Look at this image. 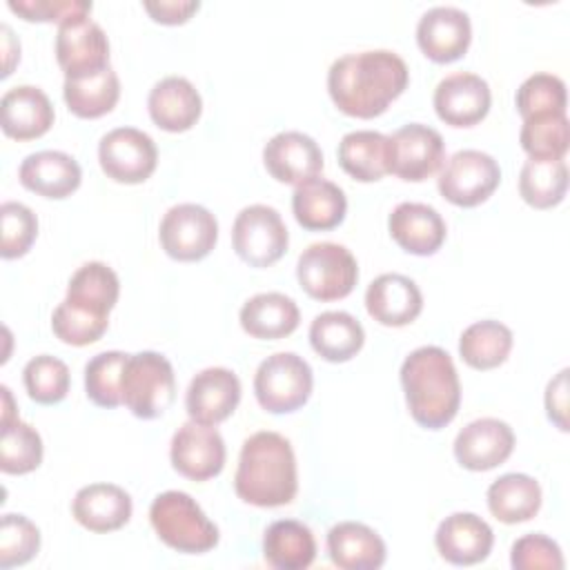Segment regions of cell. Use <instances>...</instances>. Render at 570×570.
<instances>
[{
	"mask_svg": "<svg viewBox=\"0 0 570 570\" xmlns=\"http://www.w3.org/2000/svg\"><path fill=\"white\" fill-rule=\"evenodd\" d=\"M405 60L390 49H370L341 56L327 71L332 102L352 118L381 116L407 87Z\"/></svg>",
	"mask_w": 570,
	"mask_h": 570,
	"instance_id": "6da1fadb",
	"label": "cell"
},
{
	"mask_svg": "<svg viewBox=\"0 0 570 570\" xmlns=\"http://www.w3.org/2000/svg\"><path fill=\"white\" fill-rule=\"evenodd\" d=\"M298 490L292 443L278 432H256L243 441L234 492L256 508H278L294 501Z\"/></svg>",
	"mask_w": 570,
	"mask_h": 570,
	"instance_id": "7a4b0ae2",
	"label": "cell"
},
{
	"mask_svg": "<svg viewBox=\"0 0 570 570\" xmlns=\"http://www.w3.org/2000/svg\"><path fill=\"white\" fill-rule=\"evenodd\" d=\"M401 385L412 419L428 430L445 428L459 412L461 383L452 356L439 345L410 352L401 365Z\"/></svg>",
	"mask_w": 570,
	"mask_h": 570,
	"instance_id": "3957f363",
	"label": "cell"
},
{
	"mask_svg": "<svg viewBox=\"0 0 570 570\" xmlns=\"http://www.w3.org/2000/svg\"><path fill=\"white\" fill-rule=\"evenodd\" d=\"M149 521L158 539L176 552L203 554L218 543V528L187 492L167 490L151 501Z\"/></svg>",
	"mask_w": 570,
	"mask_h": 570,
	"instance_id": "277c9868",
	"label": "cell"
},
{
	"mask_svg": "<svg viewBox=\"0 0 570 570\" xmlns=\"http://www.w3.org/2000/svg\"><path fill=\"white\" fill-rule=\"evenodd\" d=\"M125 407L145 421L163 416L176 399V376L171 363L158 352L129 354L122 385H120Z\"/></svg>",
	"mask_w": 570,
	"mask_h": 570,
	"instance_id": "5b68a950",
	"label": "cell"
},
{
	"mask_svg": "<svg viewBox=\"0 0 570 570\" xmlns=\"http://www.w3.org/2000/svg\"><path fill=\"white\" fill-rule=\"evenodd\" d=\"M314 374L309 363L294 352L267 356L254 374L258 405L272 414H289L303 407L312 394Z\"/></svg>",
	"mask_w": 570,
	"mask_h": 570,
	"instance_id": "8992f818",
	"label": "cell"
},
{
	"mask_svg": "<svg viewBox=\"0 0 570 570\" xmlns=\"http://www.w3.org/2000/svg\"><path fill=\"white\" fill-rule=\"evenodd\" d=\"M296 278L309 298L330 303L354 289L358 265L352 252L338 243H312L298 256Z\"/></svg>",
	"mask_w": 570,
	"mask_h": 570,
	"instance_id": "52a82bcc",
	"label": "cell"
},
{
	"mask_svg": "<svg viewBox=\"0 0 570 570\" xmlns=\"http://www.w3.org/2000/svg\"><path fill=\"white\" fill-rule=\"evenodd\" d=\"M232 245L249 267L274 265L289 245L287 227L281 214L269 205L243 207L232 227Z\"/></svg>",
	"mask_w": 570,
	"mask_h": 570,
	"instance_id": "ba28073f",
	"label": "cell"
},
{
	"mask_svg": "<svg viewBox=\"0 0 570 570\" xmlns=\"http://www.w3.org/2000/svg\"><path fill=\"white\" fill-rule=\"evenodd\" d=\"M501 183L499 163L479 149H461L443 165L436 187L439 194L456 207H476L485 203Z\"/></svg>",
	"mask_w": 570,
	"mask_h": 570,
	"instance_id": "9c48e42d",
	"label": "cell"
},
{
	"mask_svg": "<svg viewBox=\"0 0 570 570\" xmlns=\"http://www.w3.org/2000/svg\"><path fill=\"white\" fill-rule=\"evenodd\" d=\"M160 247L180 263L205 258L218 240L216 216L196 203H180L167 209L158 227Z\"/></svg>",
	"mask_w": 570,
	"mask_h": 570,
	"instance_id": "30bf717a",
	"label": "cell"
},
{
	"mask_svg": "<svg viewBox=\"0 0 570 570\" xmlns=\"http://www.w3.org/2000/svg\"><path fill=\"white\" fill-rule=\"evenodd\" d=\"M98 160L107 178L138 185L156 171L158 149L149 134L136 127H116L100 138Z\"/></svg>",
	"mask_w": 570,
	"mask_h": 570,
	"instance_id": "8fae6325",
	"label": "cell"
},
{
	"mask_svg": "<svg viewBox=\"0 0 570 570\" xmlns=\"http://www.w3.org/2000/svg\"><path fill=\"white\" fill-rule=\"evenodd\" d=\"M390 140L387 174L399 176L407 183L428 180L445 160L443 136L421 122H410L396 129Z\"/></svg>",
	"mask_w": 570,
	"mask_h": 570,
	"instance_id": "7c38bea8",
	"label": "cell"
},
{
	"mask_svg": "<svg viewBox=\"0 0 570 570\" xmlns=\"http://www.w3.org/2000/svg\"><path fill=\"white\" fill-rule=\"evenodd\" d=\"M56 60L65 78H87L109 67V40L91 18H76L58 24Z\"/></svg>",
	"mask_w": 570,
	"mask_h": 570,
	"instance_id": "4fadbf2b",
	"label": "cell"
},
{
	"mask_svg": "<svg viewBox=\"0 0 570 570\" xmlns=\"http://www.w3.org/2000/svg\"><path fill=\"white\" fill-rule=\"evenodd\" d=\"M225 441L216 425L187 421L171 436L169 459L185 479L207 481L218 476L225 468Z\"/></svg>",
	"mask_w": 570,
	"mask_h": 570,
	"instance_id": "5bb4252c",
	"label": "cell"
},
{
	"mask_svg": "<svg viewBox=\"0 0 570 570\" xmlns=\"http://www.w3.org/2000/svg\"><path fill=\"white\" fill-rule=\"evenodd\" d=\"M434 111L450 127H472L481 122L492 105L490 85L470 71L445 76L434 89Z\"/></svg>",
	"mask_w": 570,
	"mask_h": 570,
	"instance_id": "9a60e30c",
	"label": "cell"
},
{
	"mask_svg": "<svg viewBox=\"0 0 570 570\" xmlns=\"http://www.w3.org/2000/svg\"><path fill=\"white\" fill-rule=\"evenodd\" d=\"M470 40V16L456 7H432L419 18L416 45L432 62L459 60L468 51Z\"/></svg>",
	"mask_w": 570,
	"mask_h": 570,
	"instance_id": "2e32d148",
	"label": "cell"
},
{
	"mask_svg": "<svg viewBox=\"0 0 570 570\" xmlns=\"http://www.w3.org/2000/svg\"><path fill=\"white\" fill-rule=\"evenodd\" d=\"M514 450L512 428L494 416L470 421L454 439L456 461L472 472H488L508 461Z\"/></svg>",
	"mask_w": 570,
	"mask_h": 570,
	"instance_id": "e0dca14e",
	"label": "cell"
},
{
	"mask_svg": "<svg viewBox=\"0 0 570 570\" xmlns=\"http://www.w3.org/2000/svg\"><path fill=\"white\" fill-rule=\"evenodd\" d=\"M240 403V381L227 367H207L198 372L187 387L185 407L191 421L218 425L234 414Z\"/></svg>",
	"mask_w": 570,
	"mask_h": 570,
	"instance_id": "ac0fdd59",
	"label": "cell"
},
{
	"mask_svg": "<svg viewBox=\"0 0 570 570\" xmlns=\"http://www.w3.org/2000/svg\"><path fill=\"white\" fill-rule=\"evenodd\" d=\"M263 163L269 176L285 185H301L323 169L318 142L303 131H281L263 147Z\"/></svg>",
	"mask_w": 570,
	"mask_h": 570,
	"instance_id": "d6986e66",
	"label": "cell"
},
{
	"mask_svg": "<svg viewBox=\"0 0 570 570\" xmlns=\"http://www.w3.org/2000/svg\"><path fill=\"white\" fill-rule=\"evenodd\" d=\"M365 309L385 327H403L421 314L423 294L410 276L381 274L365 289Z\"/></svg>",
	"mask_w": 570,
	"mask_h": 570,
	"instance_id": "ffe728a7",
	"label": "cell"
},
{
	"mask_svg": "<svg viewBox=\"0 0 570 570\" xmlns=\"http://www.w3.org/2000/svg\"><path fill=\"white\" fill-rule=\"evenodd\" d=\"M439 554L452 566H474L488 559L494 534L492 528L472 512H454L445 517L434 534Z\"/></svg>",
	"mask_w": 570,
	"mask_h": 570,
	"instance_id": "44dd1931",
	"label": "cell"
},
{
	"mask_svg": "<svg viewBox=\"0 0 570 570\" xmlns=\"http://www.w3.org/2000/svg\"><path fill=\"white\" fill-rule=\"evenodd\" d=\"M387 229L392 240L407 254L432 256L445 240V220L425 203H399L390 218Z\"/></svg>",
	"mask_w": 570,
	"mask_h": 570,
	"instance_id": "7402d4cb",
	"label": "cell"
},
{
	"mask_svg": "<svg viewBox=\"0 0 570 570\" xmlns=\"http://www.w3.org/2000/svg\"><path fill=\"white\" fill-rule=\"evenodd\" d=\"M0 125L13 140L40 138L53 125V105L40 87H11L0 100Z\"/></svg>",
	"mask_w": 570,
	"mask_h": 570,
	"instance_id": "603a6c76",
	"label": "cell"
},
{
	"mask_svg": "<svg viewBox=\"0 0 570 570\" xmlns=\"http://www.w3.org/2000/svg\"><path fill=\"white\" fill-rule=\"evenodd\" d=\"M147 109L156 127L180 134L198 122L203 114V100L198 89L187 78L167 76L151 87Z\"/></svg>",
	"mask_w": 570,
	"mask_h": 570,
	"instance_id": "cb8c5ba5",
	"label": "cell"
},
{
	"mask_svg": "<svg viewBox=\"0 0 570 570\" xmlns=\"http://www.w3.org/2000/svg\"><path fill=\"white\" fill-rule=\"evenodd\" d=\"M20 185L45 198H67L71 196L82 180V171L76 158L65 151H36L29 154L18 169Z\"/></svg>",
	"mask_w": 570,
	"mask_h": 570,
	"instance_id": "d4e9b609",
	"label": "cell"
},
{
	"mask_svg": "<svg viewBox=\"0 0 570 570\" xmlns=\"http://www.w3.org/2000/svg\"><path fill=\"white\" fill-rule=\"evenodd\" d=\"M131 497L114 483H89L73 497V519L89 532H114L131 519Z\"/></svg>",
	"mask_w": 570,
	"mask_h": 570,
	"instance_id": "484cf974",
	"label": "cell"
},
{
	"mask_svg": "<svg viewBox=\"0 0 570 570\" xmlns=\"http://www.w3.org/2000/svg\"><path fill=\"white\" fill-rule=\"evenodd\" d=\"M292 212L303 229L327 232L343 223L347 198L336 183L316 176L296 185L292 194Z\"/></svg>",
	"mask_w": 570,
	"mask_h": 570,
	"instance_id": "4316f807",
	"label": "cell"
},
{
	"mask_svg": "<svg viewBox=\"0 0 570 570\" xmlns=\"http://www.w3.org/2000/svg\"><path fill=\"white\" fill-rule=\"evenodd\" d=\"M327 552L341 570H376L385 563V543L370 525L341 521L327 532Z\"/></svg>",
	"mask_w": 570,
	"mask_h": 570,
	"instance_id": "83f0119b",
	"label": "cell"
},
{
	"mask_svg": "<svg viewBox=\"0 0 570 570\" xmlns=\"http://www.w3.org/2000/svg\"><path fill=\"white\" fill-rule=\"evenodd\" d=\"M240 327L261 341L289 336L301 321L298 305L281 292H263L245 301L240 307Z\"/></svg>",
	"mask_w": 570,
	"mask_h": 570,
	"instance_id": "f1b7e54d",
	"label": "cell"
},
{
	"mask_svg": "<svg viewBox=\"0 0 570 570\" xmlns=\"http://www.w3.org/2000/svg\"><path fill=\"white\" fill-rule=\"evenodd\" d=\"M263 557L276 570L309 568L316 557L314 534L296 519L274 521L263 534Z\"/></svg>",
	"mask_w": 570,
	"mask_h": 570,
	"instance_id": "f546056e",
	"label": "cell"
},
{
	"mask_svg": "<svg viewBox=\"0 0 570 570\" xmlns=\"http://www.w3.org/2000/svg\"><path fill=\"white\" fill-rule=\"evenodd\" d=\"M338 165L358 183H374L387 174L390 140L381 131L356 129L338 142Z\"/></svg>",
	"mask_w": 570,
	"mask_h": 570,
	"instance_id": "4dcf8cb0",
	"label": "cell"
},
{
	"mask_svg": "<svg viewBox=\"0 0 570 570\" xmlns=\"http://www.w3.org/2000/svg\"><path fill=\"white\" fill-rule=\"evenodd\" d=\"M309 343L321 358L330 363H345L361 352L365 332L347 312H323L309 325Z\"/></svg>",
	"mask_w": 570,
	"mask_h": 570,
	"instance_id": "1f68e13d",
	"label": "cell"
},
{
	"mask_svg": "<svg viewBox=\"0 0 570 570\" xmlns=\"http://www.w3.org/2000/svg\"><path fill=\"white\" fill-rule=\"evenodd\" d=\"M488 508L501 523L530 521L541 508V485L528 474L508 472L490 483Z\"/></svg>",
	"mask_w": 570,
	"mask_h": 570,
	"instance_id": "d6a6232c",
	"label": "cell"
},
{
	"mask_svg": "<svg viewBox=\"0 0 570 570\" xmlns=\"http://www.w3.org/2000/svg\"><path fill=\"white\" fill-rule=\"evenodd\" d=\"M512 330L501 321L485 318L468 325L459 338V354L472 370H494L510 356Z\"/></svg>",
	"mask_w": 570,
	"mask_h": 570,
	"instance_id": "836d02e7",
	"label": "cell"
},
{
	"mask_svg": "<svg viewBox=\"0 0 570 570\" xmlns=\"http://www.w3.org/2000/svg\"><path fill=\"white\" fill-rule=\"evenodd\" d=\"M118 294L120 281L116 272L100 261H91L78 267L76 274L69 278L65 301L98 316H109L118 301Z\"/></svg>",
	"mask_w": 570,
	"mask_h": 570,
	"instance_id": "e575fe53",
	"label": "cell"
},
{
	"mask_svg": "<svg viewBox=\"0 0 570 570\" xmlns=\"http://www.w3.org/2000/svg\"><path fill=\"white\" fill-rule=\"evenodd\" d=\"M62 96L69 111L78 118H100L109 114L120 98V80L111 67L87 78H65Z\"/></svg>",
	"mask_w": 570,
	"mask_h": 570,
	"instance_id": "d590c367",
	"label": "cell"
},
{
	"mask_svg": "<svg viewBox=\"0 0 570 570\" xmlns=\"http://www.w3.org/2000/svg\"><path fill=\"white\" fill-rule=\"evenodd\" d=\"M568 191L566 160H525L519 174V194L534 209L557 207Z\"/></svg>",
	"mask_w": 570,
	"mask_h": 570,
	"instance_id": "8d00e7d4",
	"label": "cell"
},
{
	"mask_svg": "<svg viewBox=\"0 0 570 570\" xmlns=\"http://www.w3.org/2000/svg\"><path fill=\"white\" fill-rule=\"evenodd\" d=\"M519 142L532 160H563L570 145V122L566 111L525 118Z\"/></svg>",
	"mask_w": 570,
	"mask_h": 570,
	"instance_id": "74e56055",
	"label": "cell"
},
{
	"mask_svg": "<svg viewBox=\"0 0 570 570\" xmlns=\"http://www.w3.org/2000/svg\"><path fill=\"white\" fill-rule=\"evenodd\" d=\"M129 354L111 350L100 352L85 365V392L98 407H116L122 403L120 385Z\"/></svg>",
	"mask_w": 570,
	"mask_h": 570,
	"instance_id": "f35d334b",
	"label": "cell"
},
{
	"mask_svg": "<svg viewBox=\"0 0 570 570\" xmlns=\"http://www.w3.org/2000/svg\"><path fill=\"white\" fill-rule=\"evenodd\" d=\"M42 463V439L38 430L24 421L2 428L0 470L4 474H27Z\"/></svg>",
	"mask_w": 570,
	"mask_h": 570,
	"instance_id": "ab89813d",
	"label": "cell"
},
{
	"mask_svg": "<svg viewBox=\"0 0 570 570\" xmlns=\"http://www.w3.org/2000/svg\"><path fill=\"white\" fill-rule=\"evenodd\" d=\"M22 381L31 401L40 405H56L67 396L71 379L65 361L40 354L24 365Z\"/></svg>",
	"mask_w": 570,
	"mask_h": 570,
	"instance_id": "60d3db41",
	"label": "cell"
},
{
	"mask_svg": "<svg viewBox=\"0 0 570 570\" xmlns=\"http://www.w3.org/2000/svg\"><path fill=\"white\" fill-rule=\"evenodd\" d=\"M517 111L521 118H532V116H546V114H563L568 105L566 96V82L554 76V73H532L521 82L514 96Z\"/></svg>",
	"mask_w": 570,
	"mask_h": 570,
	"instance_id": "b9f144b4",
	"label": "cell"
},
{
	"mask_svg": "<svg viewBox=\"0 0 570 570\" xmlns=\"http://www.w3.org/2000/svg\"><path fill=\"white\" fill-rule=\"evenodd\" d=\"M109 327V316H98L89 309L71 305L62 301L51 314V330L53 334L73 347H85L96 343Z\"/></svg>",
	"mask_w": 570,
	"mask_h": 570,
	"instance_id": "7bdbcfd3",
	"label": "cell"
},
{
	"mask_svg": "<svg viewBox=\"0 0 570 570\" xmlns=\"http://www.w3.org/2000/svg\"><path fill=\"white\" fill-rule=\"evenodd\" d=\"M40 550V530L24 514H2L0 521V568L29 563Z\"/></svg>",
	"mask_w": 570,
	"mask_h": 570,
	"instance_id": "ee69618b",
	"label": "cell"
},
{
	"mask_svg": "<svg viewBox=\"0 0 570 570\" xmlns=\"http://www.w3.org/2000/svg\"><path fill=\"white\" fill-rule=\"evenodd\" d=\"M0 223H2L0 256L7 261L24 256L38 236L36 214L22 203L7 200L0 207Z\"/></svg>",
	"mask_w": 570,
	"mask_h": 570,
	"instance_id": "f6af8a7d",
	"label": "cell"
},
{
	"mask_svg": "<svg viewBox=\"0 0 570 570\" xmlns=\"http://www.w3.org/2000/svg\"><path fill=\"white\" fill-rule=\"evenodd\" d=\"M510 563L514 570H561L563 554L557 541L541 532H532L512 543Z\"/></svg>",
	"mask_w": 570,
	"mask_h": 570,
	"instance_id": "bcb514c9",
	"label": "cell"
},
{
	"mask_svg": "<svg viewBox=\"0 0 570 570\" xmlns=\"http://www.w3.org/2000/svg\"><path fill=\"white\" fill-rule=\"evenodd\" d=\"M27 22H69L89 18L91 2L87 0H9L7 4Z\"/></svg>",
	"mask_w": 570,
	"mask_h": 570,
	"instance_id": "7dc6e473",
	"label": "cell"
},
{
	"mask_svg": "<svg viewBox=\"0 0 570 570\" xmlns=\"http://www.w3.org/2000/svg\"><path fill=\"white\" fill-rule=\"evenodd\" d=\"M142 9L151 16V20L160 24H183L198 9V0H160V2H142Z\"/></svg>",
	"mask_w": 570,
	"mask_h": 570,
	"instance_id": "c3c4849f",
	"label": "cell"
},
{
	"mask_svg": "<svg viewBox=\"0 0 570 570\" xmlns=\"http://www.w3.org/2000/svg\"><path fill=\"white\" fill-rule=\"evenodd\" d=\"M546 410H548V419L559 428V430H568V421H566V410H568V370H561L546 390Z\"/></svg>",
	"mask_w": 570,
	"mask_h": 570,
	"instance_id": "681fc988",
	"label": "cell"
},
{
	"mask_svg": "<svg viewBox=\"0 0 570 570\" xmlns=\"http://www.w3.org/2000/svg\"><path fill=\"white\" fill-rule=\"evenodd\" d=\"M2 33V51H4V67H2V78H7L13 69V65L20 60V42L13 38V31L9 24H0Z\"/></svg>",
	"mask_w": 570,
	"mask_h": 570,
	"instance_id": "f907efd6",
	"label": "cell"
},
{
	"mask_svg": "<svg viewBox=\"0 0 570 570\" xmlns=\"http://www.w3.org/2000/svg\"><path fill=\"white\" fill-rule=\"evenodd\" d=\"M0 392H2V403H4V405H2V407H4V410H2V428H4V425L16 423V421H18V416H13V414H16V412H13L16 407H13V399H11L9 387H7V385H2V387H0Z\"/></svg>",
	"mask_w": 570,
	"mask_h": 570,
	"instance_id": "816d5d0a",
	"label": "cell"
}]
</instances>
